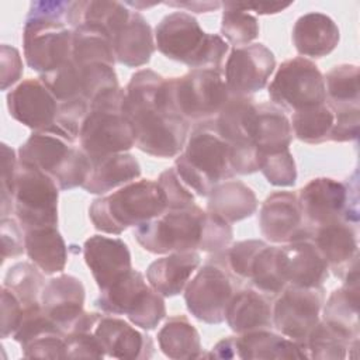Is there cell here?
Segmentation results:
<instances>
[{
  "mask_svg": "<svg viewBox=\"0 0 360 360\" xmlns=\"http://www.w3.org/2000/svg\"><path fill=\"white\" fill-rule=\"evenodd\" d=\"M166 208V194L158 180L141 179L94 198L89 207V218L97 231L120 235L129 226L156 218Z\"/></svg>",
  "mask_w": 360,
  "mask_h": 360,
  "instance_id": "cell-6",
  "label": "cell"
},
{
  "mask_svg": "<svg viewBox=\"0 0 360 360\" xmlns=\"http://www.w3.org/2000/svg\"><path fill=\"white\" fill-rule=\"evenodd\" d=\"M166 90L173 110L195 124L215 118L231 97L222 69H191L166 79Z\"/></svg>",
  "mask_w": 360,
  "mask_h": 360,
  "instance_id": "cell-11",
  "label": "cell"
},
{
  "mask_svg": "<svg viewBox=\"0 0 360 360\" xmlns=\"http://www.w3.org/2000/svg\"><path fill=\"white\" fill-rule=\"evenodd\" d=\"M112 49L115 60L128 68L146 65L155 52V34L146 18L132 10L128 21L114 34Z\"/></svg>",
  "mask_w": 360,
  "mask_h": 360,
  "instance_id": "cell-25",
  "label": "cell"
},
{
  "mask_svg": "<svg viewBox=\"0 0 360 360\" xmlns=\"http://www.w3.org/2000/svg\"><path fill=\"white\" fill-rule=\"evenodd\" d=\"M335 122L330 132L332 142L356 141L360 134V107L333 111Z\"/></svg>",
  "mask_w": 360,
  "mask_h": 360,
  "instance_id": "cell-49",
  "label": "cell"
},
{
  "mask_svg": "<svg viewBox=\"0 0 360 360\" xmlns=\"http://www.w3.org/2000/svg\"><path fill=\"white\" fill-rule=\"evenodd\" d=\"M291 38L297 52L304 58H323L335 51L340 32L329 15L312 11L297 18Z\"/></svg>",
  "mask_w": 360,
  "mask_h": 360,
  "instance_id": "cell-26",
  "label": "cell"
},
{
  "mask_svg": "<svg viewBox=\"0 0 360 360\" xmlns=\"http://www.w3.org/2000/svg\"><path fill=\"white\" fill-rule=\"evenodd\" d=\"M273 104L284 112H295L326 101L325 80L315 62L304 56L284 60L269 87Z\"/></svg>",
  "mask_w": 360,
  "mask_h": 360,
  "instance_id": "cell-14",
  "label": "cell"
},
{
  "mask_svg": "<svg viewBox=\"0 0 360 360\" xmlns=\"http://www.w3.org/2000/svg\"><path fill=\"white\" fill-rule=\"evenodd\" d=\"M297 198L302 218L312 229L338 221L359 224L357 170L347 181L330 177L312 179L298 191Z\"/></svg>",
  "mask_w": 360,
  "mask_h": 360,
  "instance_id": "cell-10",
  "label": "cell"
},
{
  "mask_svg": "<svg viewBox=\"0 0 360 360\" xmlns=\"http://www.w3.org/2000/svg\"><path fill=\"white\" fill-rule=\"evenodd\" d=\"M124 90L122 110L134 129L135 146L155 158L180 155L190 122L173 110L166 77L152 69H141L131 76Z\"/></svg>",
  "mask_w": 360,
  "mask_h": 360,
  "instance_id": "cell-1",
  "label": "cell"
},
{
  "mask_svg": "<svg viewBox=\"0 0 360 360\" xmlns=\"http://www.w3.org/2000/svg\"><path fill=\"white\" fill-rule=\"evenodd\" d=\"M201 262L195 250L173 252L153 260L146 269L149 285L163 297H174L184 291Z\"/></svg>",
  "mask_w": 360,
  "mask_h": 360,
  "instance_id": "cell-28",
  "label": "cell"
},
{
  "mask_svg": "<svg viewBox=\"0 0 360 360\" xmlns=\"http://www.w3.org/2000/svg\"><path fill=\"white\" fill-rule=\"evenodd\" d=\"M174 169L184 184L200 197H208L217 184L233 179L231 146L218 134L214 118L193 127L184 149L176 156Z\"/></svg>",
  "mask_w": 360,
  "mask_h": 360,
  "instance_id": "cell-4",
  "label": "cell"
},
{
  "mask_svg": "<svg viewBox=\"0 0 360 360\" xmlns=\"http://www.w3.org/2000/svg\"><path fill=\"white\" fill-rule=\"evenodd\" d=\"M22 60L18 49L7 44H3L0 56L1 90H7L10 86L17 83L22 75Z\"/></svg>",
  "mask_w": 360,
  "mask_h": 360,
  "instance_id": "cell-52",
  "label": "cell"
},
{
  "mask_svg": "<svg viewBox=\"0 0 360 360\" xmlns=\"http://www.w3.org/2000/svg\"><path fill=\"white\" fill-rule=\"evenodd\" d=\"M104 354L112 359H149L153 354V340L127 321L114 315H100L93 328Z\"/></svg>",
  "mask_w": 360,
  "mask_h": 360,
  "instance_id": "cell-23",
  "label": "cell"
},
{
  "mask_svg": "<svg viewBox=\"0 0 360 360\" xmlns=\"http://www.w3.org/2000/svg\"><path fill=\"white\" fill-rule=\"evenodd\" d=\"M122 87L108 90L90 103L82 124L79 145L94 160L112 153H122L135 146L134 129L124 114Z\"/></svg>",
  "mask_w": 360,
  "mask_h": 360,
  "instance_id": "cell-8",
  "label": "cell"
},
{
  "mask_svg": "<svg viewBox=\"0 0 360 360\" xmlns=\"http://www.w3.org/2000/svg\"><path fill=\"white\" fill-rule=\"evenodd\" d=\"M257 167L271 186L291 187L297 181L295 160L290 149L273 153H259Z\"/></svg>",
  "mask_w": 360,
  "mask_h": 360,
  "instance_id": "cell-44",
  "label": "cell"
},
{
  "mask_svg": "<svg viewBox=\"0 0 360 360\" xmlns=\"http://www.w3.org/2000/svg\"><path fill=\"white\" fill-rule=\"evenodd\" d=\"M343 285L333 290L326 300L323 321L359 338V270L343 277Z\"/></svg>",
  "mask_w": 360,
  "mask_h": 360,
  "instance_id": "cell-34",
  "label": "cell"
},
{
  "mask_svg": "<svg viewBox=\"0 0 360 360\" xmlns=\"http://www.w3.org/2000/svg\"><path fill=\"white\" fill-rule=\"evenodd\" d=\"M59 188L56 183L42 170L18 160L13 202L15 219L21 228L58 225Z\"/></svg>",
  "mask_w": 360,
  "mask_h": 360,
  "instance_id": "cell-13",
  "label": "cell"
},
{
  "mask_svg": "<svg viewBox=\"0 0 360 360\" xmlns=\"http://www.w3.org/2000/svg\"><path fill=\"white\" fill-rule=\"evenodd\" d=\"M259 228L266 240L273 243L307 239L314 231L305 224L297 194L292 191H274L263 201Z\"/></svg>",
  "mask_w": 360,
  "mask_h": 360,
  "instance_id": "cell-18",
  "label": "cell"
},
{
  "mask_svg": "<svg viewBox=\"0 0 360 360\" xmlns=\"http://www.w3.org/2000/svg\"><path fill=\"white\" fill-rule=\"evenodd\" d=\"M210 357H215V359H235L236 356V340L235 336H229L225 338L222 340H219L211 350V353L208 354Z\"/></svg>",
  "mask_w": 360,
  "mask_h": 360,
  "instance_id": "cell-55",
  "label": "cell"
},
{
  "mask_svg": "<svg viewBox=\"0 0 360 360\" xmlns=\"http://www.w3.org/2000/svg\"><path fill=\"white\" fill-rule=\"evenodd\" d=\"M155 45L167 59L191 69H221L229 51L221 35L205 32L197 18L186 11H173L158 22Z\"/></svg>",
  "mask_w": 360,
  "mask_h": 360,
  "instance_id": "cell-5",
  "label": "cell"
},
{
  "mask_svg": "<svg viewBox=\"0 0 360 360\" xmlns=\"http://www.w3.org/2000/svg\"><path fill=\"white\" fill-rule=\"evenodd\" d=\"M333 122L335 112L326 101L307 110L295 111L290 120L292 135L309 145L328 142L330 139Z\"/></svg>",
  "mask_w": 360,
  "mask_h": 360,
  "instance_id": "cell-40",
  "label": "cell"
},
{
  "mask_svg": "<svg viewBox=\"0 0 360 360\" xmlns=\"http://www.w3.org/2000/svg\"><path fill=\"white\" fill-rule=\"evenodd\" d=\"M65 336L66 335L56 328L45 330L20 345L22 356L27 359H66Z\"/></svg>",
  "mask_w": 360,
  "mask_h": 360,
  "instance_id": "cell-45",
  "label": "cell"
},
{
  "mask_svg": "<svg viewBox=\"0 0 360 360\" xmlns=\"http://www.w3.org/2000/svg\"><path fill=\"white\" fill-rule=\"evenodd\" d=\"M238 7H240L242 10H253L256 14H260V15H267V14H277L283 10H285L287 7H290L292 3L291 1H287V3H283V1H252V3H239L236 1Z\"/></svg>",
  "mask_w": 360,
  "mask_h": 360,
  "instance_id": "cell-54",
  "label": "cell"
},
{
  "mask_svg": "<svg viewBox=\"0 0 360 360\" xmlns=\"http://www.w3.org/2000/svg\"><path fill=\"white\" fill-rule=\"evenodd\" d=\"M250 96H232L214 118L218 134L231 146V166L236 174L257 172V152L250 138V118L255 108Z\"/></svg>",
  "mask_w": 360,
  "mask_h": 360,
  "instance_id": "cell-16",
  "label": "cell"
},
{
  "mask_svg": "<svg viewBox=\"0 0 360 360\" xmlns=\"http://www.w3.org/2000/svg\"><path fill=\"white\" fill-rule=\"evenodd\" d=\"M24 307L21 301L8 288L1 285V338L13 336L17 330Z\"/></svg>",
  "mask_w": 360,
  "mask_h": 360,
  "instance_id": "cell-51",
  "label": "cell"
},
{
  "mask_svg": "<svg viewBox=\"0 0 360 360\" xmlns=\"http://www.w3.org/2000/svg\"><path fill=\"white\" fill-rule=\"evenodd\" d=\"M357 347L359 338L323 319L311 329L304 342L307 359L318 360H342L349 350L357 352Z\"/></svg>",
  "mask_w": 360,
  "mask_h": 360,
  "instance_id": "cell-37",
  "label": "cell"
},
{
  "mask_svg": "<svg viewBox=\"0 0 360 360\" xmlns=\"http://www.w3.org/2000/svg\"><path fill=\"white\" fill-rule=\"evenodd\" d=\"M274 68V53L257 42L232 48L222 75L232 96H250L267 86Z\"/></svg>",
  "mask_w": 360,
  "mask_h": 360,
  "instance_id": "cell-17",
  "label": "cell"
},
{
  "mask_svg": "<svg viewBox=\"0 0 360 360\" xmlns=\"http://www.w3.org/2000/svg\"><path fill=\"white\" fill-rule=\"evenodd\" d=\"M83 257L100 290L132 269L128 245L120 238L90 236L83 245Z\"/></svg>",
  "mask_w": 360,
  "mask_h": 360,
  "instance_id": "cell-24",
  "label": "cell"
},
{
  "mask_svg": "<svg viewBox=\"0 0 360 360\" xmlns=\"http://www.w3.org/2000/svg\"><path fill=\"white\" fill-rule=\"evenodd\" d=\"M250 138L257 155L290 149V118L273 103H256L250 118Z\"/></svg>",
  "mask_w": 360,
  "mask_h": 360,
  "instance_id": "cell-27",
  "label": "cell"
},
{
  "mask_svg": "<svg viewBox=\"0 0 360 360\" xmlns=\"http://www.w3.org/2000/svg\"><path fill=\"white\" fill-rule=\"evenodd\" d=\"M311 239L326 260L329 270L340 280L352 271L359 270L357 225L347 221H338L318 226L312 231Z\"/></svg>",
  "mask_w": 360,
  "mask_h": 360,
  "instance_id": "cell-21",
  "label": "cell"
},
{
  "mask_svg": "<svg viewBox=\"0 0 360 360\" xmlns=\"http://www.w3.org/2000/svg\"><path fill=\"white\" fill-rule=\"evenodd\" d=\"M225 321L235 333L273 328V304L270 297L256 288H238L231 298Z\"/></svg>",
  "mask_w": 360,
  "mask_h": 360,
  "instance_id": "cell-29",
  "label": "cell"
},
{
  "mask_svg": "<svg viewBox=\"0 0 360 360\" xmlns=\"http://www.w3.org/2000/svg\"><path fill=\"white\" fill-rule=\"evenodd\" d=\"M3 285L14 292L25 308L41 302L39 300L45 281L42 271L34 263L20 262L7 270Z\"/></svg>",
  "mask_w": 360,
  "mask_h": 360,
  "instance_id": "cell-42",
  "label": "cell"
},
{
  "mask_svg": "<svg viewBox=\"0 0 360 360\" xmlns=\"http://www.w3.org/2000/svg\"><path fill=\"white\" fill-rule=\"evenodd\" d=\"M127 7H132L135 8V11H139L142 8H148V7H153L156 4H159L158 1H153V3H145V1H125L124 3Z\"/></svg>",
  "mask_w": 360,
  "mask_h": 360,
  "instance_id": "cell-56",
  "label": "cell"
},
{
  "mask_svg": "<svg viewBox=\"0 0 360 360\" xmlns=\"http://www.w3.org/2000/svg\"><path fill=\"white\" fill-rule=\"evenodd\" d=\"M25 253L48 276L60 273L68 263V246L56 226H39L24 231Z\"/></svg>",
  "mask_w": 360,
  "mask_h": 360,
  "instance_id": "cell-31",
  "label": "cell"
},
{
  "mask_svg": "<svg viewBox=\"0 0 360 360\" xmlns=\"http://www.w3.org/2000/svg\"><path fill=\"white\" fill-rule=\"evenodd\" d=\"M238 359H307L304 345L271 329H260L235 336Z\"/></svg>",
  "mask_w": 360,
  "mask_h": 360,
  "instance_id": "cell-33",
  "label": "cell"
},
{
  "mask_svg": "<svg viewBox=\"0 0 360 360\" xmlns=\"http://www.w3.org/2000/svg\"><path fill=\"white\" fill-rule=\"evenodd\" d=\"M277 249L278 246L264 245L253 257L248 280L257 291L266 294L267 297L278 295L287 285L281 278L277 267Z\"/></svg>",
  "mask_w": 360,
  "mask_h": 360,
  "instance_id": "cell-41",
  "label": "cell"
},
{
  "mask_svg": "<svg viewBox=\"0 0 360 360\" xmlns=\"http://www.w3.org/2000/svg\"><path fill=\"white\" fill-rule=\"evenodd\" d=\"M256 210L257 197L255 191L240 180L221 181L208 194L207 211L231 225L252 217Z\"/></svg>",
  "mask_w": 360,
  "mask_h": 360,
  "instance_id": "cell-32",
  "label": "cell"
},
{
  "mask_svg": "<svg viewBox=\"0 0 360 360\" xmlns=\"http://www.w3.org/2000/svg\"><path fill=\"white\" fill-rule=\"evenodd\" d=\"M146 281L141 271L131 269L100 290L94 304L104 314L127 315L135 326L152 330L166 316V305L165 297Z\"/></svg>",
  "mask_w": 360,
  "mask_h": 360,
  "instance_id": "cell-9",
  "label": "cell"
},
{
  "mask_svg": "<svg viewBox=\"0 0 360 360\" xmlns=\"http://www.w3.org/2000/svg\"><path fill=\"white\" fill-rule=\"evenodd\" d=\"M277 267L285 284L298 287H321L329 277L328 263L311 238L278 246Z\"/></svg>",
  "mask_w": 360,
  "mask_h": 360,
  "instance_id": "cell-20",
  "label": "cell"
},
{
  "mask_svg": "<svg viewBox=\"0 0 360 360\" xmlns=\"http://www.w3.org/2000/svg\"><path fill=\"white\" fill-rule=\"evenodd\" d=\"M163 4L169 6V7L184 8L187 11H194V13H198V14L211 13V11H215L219 7H222L221 1H210V0H204V1H200V0H183V1H179V0H176V1H163Z\"/></svg>",
  "mask_w": 360,
  "mask_h": 360,
  "instance_id": "cell-53",
  "label": "cell"
},
{
  "mask_svg": "<svg viewBox=\"0 0 360 360\" xmlns=\"http://www.w3.org/2000/svg\"><path fill=\"white\" fill-rule=\"evenodd\" d=\"M70 1L41 0L30 4L24 27V58L39 75L52 72L72 59L73 30L68 24Z\"/></svg>",
  "mask_w": 360,
  "mask_h": 360,
  "instance_id": "cell-3",
  "label": "cell"
},
{
  "mask_svg": "<svg viewBox=\"0 0 360 360\" xmlns=\"http://www.w3.org/2000/svg\"><path fill=\"white\" fill-rule=\"evenodd\" d=\"M66 359H103L105 357L93 330H76L65 336Z\"/></svg>",
  "mask_w": 360,
  "mask_h": 360,
  "instance_id": "cell-48",
  "label": "cell"
},
{
  "mask_svg": "<svg viewBox=\"0 0 360 360\" xmlns=\"http://www.w3.org/2000/svg\"><path fill=\"white\" fill-rule=\"evenodd\" d=\"M158 183L166 194L167 208H183L195 204L191 190L184 184L174 167L163 170L158 177Z\"/></svg>",
  "mask_w": 360,
  "mask_h": 360,
  "instance_id": "cell-46",
  "label": "cell"
},
{
  "mask_svg": "<svg viewBox=\"0 0 360 360\" xmlns=\"http://www.w3.org/2000/svg\"><path fill=\"white\" fill-rule=\"evenodd\" d=\"M131 8L120 1L105 0H79L70 1L68 24L73 30L80 24L101 25L108 31L111 39L114 34L128 21Z\"/></svg>",
  "mask_w": 360,
  "mask_h": 360,
  "instance_id": "cell-35",
  "label": "cell"
},
{
  "mask_svg": "<svg viewBox=\"0 0 360 360\" xmlns=\"http://www.w3.org/2000/svg\"><path fill=\"white\" fill-rule=\"evenodd\" d=\"M232 236L231 224L197 204L167 208L134 229L139 246L153 255L188 250L219 253L229 246Z\"/></svg>",
  "mask_w": 360,
  "mask_h": 360,
  "instance_id": "cell-2",
  "label": "cell"
},
{
  "mask_svg": "<svg viewBox=\"0 0 360 360\" xmlns=\"http://www.w3.org/2000/svg\"><path fill=\"white\" fill-rule=\"evenodd\" d=\"M360 70L357 65L340 63L333 66L325 76L326 103L333 111L359 107L360 103Z\"/></svg>",
  "mask_w": 360,
  "mask_h": 360,
  "instance_id": "cell-39",
  "label": "cell"
},
{
  "mask_svg": "<svg viewBox=\"0 0 360 360\" xmlns=\"http://www.w3.org/2000/svg\"><path fill=\"white\" fill-rule=\"evenodd\" d=\"M1 235V257H17L25 252L24 229L20 222L11 217H1L0 222Z\"/></svg>",
  "mask_w": 360,
  "mask_h": 360,
  "instance_id": "cell-50",
  "label": "cell"
},
{
  "mask_svg": "<svg viewBox=\"0 0 360 360\" xmlns=\"http://www.w3.org/2000/svg\"><path fill=\"white\" fill-rule=\"evenodd\" d=\"M323 287L287 284L273 302V326L285 338L304 345L311 329L321 321Z\"/></svg>",
  "mask_w": 360,
  "mask_h": 360,
  "instance_id": "cell-15",
  "label": "cell"
},
{
  "mask_svg": "<svg viewBox=\"0 0 360 360\" xmlns=\"http://www.w3.org/2000/svg\"><path fill=\"white\" fill-rule=\"evenodd\" d=\"M236 278L219 253L194 274L184 288V302L187 311L198 321L217 325L225 321L226 307L239 288Z\"/></svg>",
  "mask_w": 360,
  "mask_h": 360,
  "instance_id": "cell-12",
  "label": "cell"
},
{
  "mask_svg": "<svg viewBox=\"0 0 360 360\" xmlns=\"http://www.w3.org/2000/svg\"><path fill=\"white\" fill-rule=\"evenodd\" d=\"M156 338L162 353L169 359L191 360L202 357L200 333L186 315L170 316L159 329Z\"/></svg>",
  "mask_w": 360,
  "mask_h": 360,
  "instance_id": "cell-36",
  "label": "cell"
},
{
  "mask_svg": "<svg viewBox=\"0 0 360 360\" xmlns=\"http://www.w3.org/2000/svg\"><path fill=\"white\" fill-rule=\"evenodd\" d=\"M221 35L233 48L249 45L259 37V22L249 11L238 7L235 1L222 3Z\"/></svg>",
  "mask_w": 360,
  "mask_h": 360,
  "instance_id": "cell-43",
  "label": "cell"
},
{
  "mask_svg": "<svg viewBox=\"0 0 360 360\" xmlns=\"http://www.w3.org/2000/svg\"><path fill=\"white\" fill-rule=\"evenodd\" d=\"M84 285L72 274H59L48 280L41 292L45 315L66 335L84 312Z\"/></svg>",
  "mask_w": 360,
  "mask_h": 360,
  "instance_id": "cell-22",
  "label": "cell"
},
{
  "mask_svg": "<svg viewBox=\"0 0 360 360\" xmlns=\"http://www.w3.org/2000/svg\"><path fill=\"white\" fill-rule=\"evenodd\" d=\"M76 142L56 128L32 131L18 148V160L46 173L62 191L82 187L90 173L91 159Z\"/></svg>",
  "mask_w": 360,
  "mask_h": 360,
  "instance_id": "cell-7",
  "label": "cell"
},
{
  "mask_svg": "<svg viewBox=\"0 0 360 360\" xmlns=\"http://www.w3.org/2000/svg\"><path fill=\"white\" fill-rule=\"evenodd\" d=\"M18 166V156L6 143H1V217H8L14 210L13 190L15 173Z\"/></svg>",
  "mask_w": 360,
  "mask_h": 360,
  "instance_id": "cell-47",
  "label": "cell"
},
{
  "mask_svg": "<svg viewBox=\"0 0 360 360\" xmlns=\"http://www.w3.org/2000/svg\"><path fill=\"white\" fill-rule=\"evenodd\" d=\"M141 176L139 162L134 155L122 152L91 160L90 173L82 186L90 194H105Z\"/></svg>",
  "mask_w": 360,
  "mask_h": 360,
  "instance_id": "cell-30",
  "label": "cell"
},
{
  "mask_svg": "<svg viewBox=\"0 0 360 360\" xmlns=\"http://www.w3.org/2000/svg\"><path fill=\"white\" fill-rule=\"evenodd\" d=\"M8 114L32 131L55 127L59 101L41 79H25L7 93Z\"/></svg>",
  "mask_w": 360,
  "mask_h": 360,
  "instance_id": "cell-19",
  "label": "cell"
},
{
  "mask_svg": "<svg viewBox=\"0 0 360 360\" xmlns=\"http://www.w3.org/2000/svg\"><path fill=\"white\" fill-rule=\"evenodd\" d=\"M72 60L80 66L90 63L114 66L117 60L108 31L96 24H80L73 28Z\"/></svg>",
  "mask_w": 360,
  "mask_h": 360,
  "instance_id": "cell-38",
  "label": "cell"
}]
</instances>
